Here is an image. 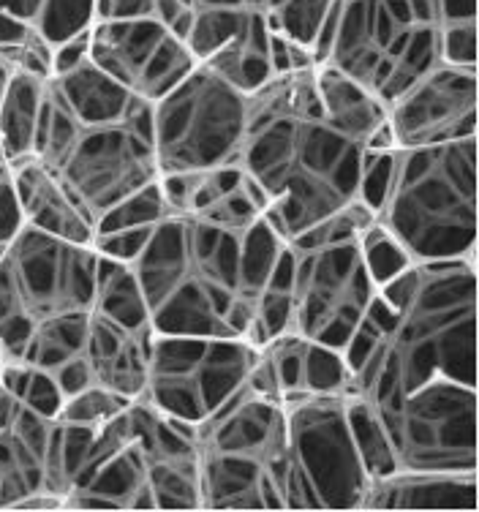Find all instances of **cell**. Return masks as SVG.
Here are the masks:
<instances>
[{
	"instance_id": "cell-19",
	"label": "cell",
	"mask_w": 479,
	"mask_h": 512,
	"mask_svg": "<svg viewBox=\"0 0 479 512\" xmlns=\"http://www.w3.org/2000/svg\"><path fill=\"white\" fill-rule=\"evenodd\" d=\"M52 423L20 406L9 428H0V510H14L22 499L44 488V455Z\"/></svg>"
},
{
	"instance_id": "cell-17",
	"label": "cell",
	"mask_w": 479,
	"mask_h": 512,
	"mask_svg": "<svg viewBox=\"0 0 479 512\" xmlns=\"http://www.w3.org/2000/svg\"><path fill=\"white\" fill-rule=\"evenodd\" d=\"M153 327L128 330L107 316L90 311L85 360L96 384H104L123 398L137 401L147 382Z\"/></svg>"
},
{
	"instance_id": "cell-39",
	"label": "cell",
	"mask_w": 479,
	"mask_h": 512,
	"mask_svg": "<svg viewBox=\"0 0 479 512\" xmlns=\"http://www.w3.org/2000/svg\"><path fill=\"white\" fill-rule=\"evenodd\" d=\"M49 374L55 376V382H58L63 398H69V395L85 390V387H90V384H96L85 355L71 357V360H66L63 365H58V368H52Z\"/></svg>"
},
{
	"instance_id": "cell-30",
	"label": "cell",
	"mask_w": 479,
	"mask_h": 512,
	"mask_svg": "<svg viewBox=\"0 0 479 512\" xmlns=\"http://www.w3.org/2000/svg\"><path fill=\"white\" fill-rule=\"evenodd\" d=\"M96 25V0H41L33 30L55 50Z\"/></svg>"
},
{
	"instance_id": "cell-6",
	"label": "cell",
	"mask_w": 479,
	"mask_h": 512,
	"mask_svg": "<svg viewBox=\"0 0 479 512\" xmlns=\"http://www.w3.org/2000/svg\"><path fill=\"white\" fill-rule=\"evenodd\" d=\"M33 158L69 188L98 224L112 207L158 180L150 104H139L128 118L115 123L88 126L60 104L47 82Z\"/></svg>"
},
{
	"instance_id": "cell-41",
	"label": "cell",
	"mask_w": 479,
	"mask_h": 512,
	"mask_svg": "<svg viewBox=\"0 0 479 512\" xmlns=\"http://www.w3.org/2000/svg\"><path fill=\"white\" fill-rule=\"evenodd\" d=\"M439 25H458V22H479L477 0H436Z\"/></svg>"
},
{
	"instance_id": "cell-8",
	"label": "cell",
	"mask_w": 479,
	"mask_h": 512,
	"mask_svg": "<svg viewBox=\"0 0 479 512\" xmlns=\"http://www.w3.org/2000/svg\"><path fill=\"white\" fill-rule=\"evenodd\" d=\"M98 251L25 227L0 254V357L20 360L33 330L55 316L93 311Z\"/></svg>"
},
{
	"instance_id": "cell-35",
	"label": "cell",
	"mask_w": 479,
	"mask_h": 512,
	"mask_svg": "<svg viewBox=\"0 0 479 512\" xmlns=\"http://www.w3.org/2000/svg\"><path fill=\"white\" fill-rule=\"evenodd\" d=\"M188 216L205 218V221H210V224L232 229V232H245V229L254 224L256 218L262 216V210L254 205V199L245 194L243 183H240L235 191H229V194H224V197H218L213 205H207L205 210H199V213H188Z\"/></svg>"
},
{
	"instance_id": "cell-15",
	"label": "cell",
	"mask_w": 479,
	"mask_h": 512,
	"mask_svg": "<svg viewBox=\"0 0 479 512\" xmlns=\"http://www.w3.org/2000/svg\"><path fill=\"white\" fill-rule=\"evenodd\" d=\"M9 167L17 199H20L22 218L28 227L63 237V240H74V243H93L96 237L93 218L82 210L74 194L39 158H20V161H11Z\"/></svg>"
},
{
	"instance_id": "cell-26",
	"label": "cell",
	"mask_w": 479,
	"mask_h": 512,
	"mask_svg": "<svg viewBox=\"0 0 479 512\" xmlns=\"http://www.w3.org/2000/svg\"><path fill=\"white\" fill-rule=\"evenodd\" d=\"M88 330H90V311H79V314L55 316L49 322H41L33 335H30L28 346L22 352L20 363H28L33 368H44L52 371L71 357L85 355L88 346Z\"/></svg>"
},
{
	"instance_id": "cell-4",
	"label": "cell",
	"mask_w": 479,
	"mask_h": 512,
	"mask_svg": "<svg viewBox=\"0 0 479 512\" xmlns=\"http://www.w3.org/2000/svg\"><path fill=\"white\" fill-rule=\"evenodd\" d=\"M477 137L431 148H395L373 224L411 265L477 262Z\"/></svg>"
},
{
	"instance_id": "cell-28",
	"label": "cell",
	"mask_w": 479,
	"mask_h": 512,
	"mask_svg": "<svg viewBox=\"0 0 479 512\" xmlns=\"http://www.w3.org/2000/svg\"><path fill=\"white\" fill-rule=\"evenodd\" d=\"M147 485L156 499V510H202L199 453L191 458L147 463Z\"/></svg>"
},
{
	"instance_id": "cell-34",
	"label": "cell",
	"mask_w": 479,
	"mask_h": 512,
	"mask_svg": "<svg viewBox=\"0 0 479 512\" xmlns=\"http://www.w3.org/2000/svg\"><path fill=\"white\" fill-rule=\"evenodd\" d=\"M349 393V368L343 352L324 344L308 346V371H305V395Z\"/></svg>"
},
{
	"instance_id": "cell-23",
	"label": "cell",
	"mask_w": 479,
	"mask_h": 512,
	"mask_svg": "<svg viewBox=\"0 0 479 512\" xmlns=\"http://www.w3.org/2000/svg\"><path fill=\"white\" fill-rule=\"evenodd\" d=\"M47 82L49 79L11 69L9 85L0 99V142L9 164L30 158L36 150V131L47 99Z\"/></svg>"
},
{
	"instance_id": "cell-12",
	"label": "cell",
	"mask_w": 479,
	"mask_h": 512,
	"mask_svg": "<svg viewBox=\"0 0 479 512\" xmlns=\"http://www.w3.org/2000/svg\"><path fill=\"white\" fill-rule=\"evenodd\" d=\"M259 346L232 335H169L153 330L142 401L199 425L240 390Z\"/></svg>"
},
{
	"instance_id": "cell-22",
	"label": "cell",
	"mask_w": 479,
	"mask_h": 512,
	"mask_svg": "<svg viewBox=\"0 0 479 512\" xmlns=\"http://www.w3.org/2000/svg\"><path fill=\"white\" fill-rule=\"evenodd\" d=\"M49 90L79 123H88V126L123 120L139 104H145L137 93H131L109 74H104L90 58L49 79Z\"/></svg>"
},
{
	"instance_id": "cell-44",
	"label": "cell",
	"mask_w": 479,
	"mask_h": 512,
	"mask_svg": "<svg viewBox=\"0 0 479 512\" xmlns=\"http://www.w3.org/2000/svg\"><path fill=\"white\" fill-rule=\"evenodd\" d=\"M9 79H11V66H9V60H6V55L0 52V99H3V93H6Z\"/></svg>"
},
{
	"instance_id": "cell-36",
	"label": "cell",
	"mask_w": 479,
	"mask_h": 512,
	"mask_svg": "<svg viewBox=\"0 0 479 512\" xmlns=\"http://www.w3.org/2000/svg\"><path fill=\"white\" fill-rule=\"evenodd\" d=\"M441 63L479 69V22L439 25Z\"/></svg>"
},
{
	"instance_id": "cell-42",
	"label": "cell",
	"mask_w": 479,
	"mask_h": 512,
	"mask_svg": "<svg viewBox=\"0 0 479 512\" xmlns=\"http://www.w3.org/2000/svg\"><path fill=\"white\" fill-rule=\"evenodd\" d=\"M30 30H33V25L17 20V17H11L6 11H0V52L22 44V41L30 36Z\"/></svg>"
},
{
	"instance_id": "cell-14",
	"label": "cell",
	"mask_w": 479,
	"mask_h": 512,
	"mask_svg": "<svg viewBox=\"0 0 479 512\" xmlns=\"http://www.w3.org/2000/svg\"><path fill=\"white\" fill-rule=\"evenodd\" d=\"M196 453L248 458L275 474L286 453V404L243 384L196 425Z\"/></svg>"
},
{
	"instance_id": "cell-31",
	"label": "cell",
	"mask_w": 479,
	"mask_h": 512,
	"mask_svg": "<svg viewBox=\"0 0 479 512\" xmlns=\"http://www.w3.org/2000/svg\"><path fill=\"white\" fill-rule=\"evenodd\" d=\"M346 409H349V425H352L354 444L362 458V466L368 472V483L376 477L395 472V461H392L390 444L384 439L382 425L376 423L371 406L365 404L357 395L346 393Z\"/></svg>"
},
{
	"instance_id": "cell-11",
	"label": "cell",
	"mask_w": 479,
	"mask_h": 512,
	"mask_svg": "<svg viewBox=\"0 0 479 512\" xmlns=\"http://www.w3.org/2000/svg\"><path fill=\"white\" fill-rule=\"evenodd\" d=\"M371 412L395 472H477V387L436 379Z\"/></svg>"
},
{
	"instance_id": "cell-45",
	"label": "cell",
	"mask_w": 479,
	"mask_h": 512,
	"mask_svg": "<svg viewBox=\"0 0 479 512\" xmlns=\"http://www.w3.org/2000/svg\"><path fill=\"white\" fill-rule=\"evenodd\" d=\"M0 164H9V161H6V150H3V142H0Z\"/></svg>"
},
{
	"instance_id": "cell-43",
	"label": "cell",
	"mask_w": 479,
	"mask_h": 512,
	"mask_svg": "<svg viewBox=\"0 0 479 512\" xmlns=\"http://www.w3.org/2000/svg\"><path fill=\"white\" fill-rule=\"evenodd\" d=\"M41 0H0V11H6L11 17H17V20L28 22L33 25L36 20V14H39Z\"/></svg>"
},
{
	"instance_id": "cell-40",
	"label": "cell",
	"mask_w": 479,
	"mask_h": 512,
	"mask_svg": "<svg viewBox=\"0 0 479 512\" xmlns=\"http://www.w3.org/2000/svg\"><path fill=\"white\" fill-rule=\"evenodd\" d=\"M90 58V30L88 33H82L77 39L66 41V44H60L52 50V77H58L63 71L74 69L79 63H85Z\"/></svg>"
},
{
	"instance_id": "cell-37",
	"label": "cell",
	"mask_w": 479,
	"mask_h": 512,
	"mask_svg": "<svg viewBox=\"0 0 479 512\" xmlns=\"http://www.w3.org/2000/svg\"><path fill=\"white\" fill-rule=\"evenodd\" d=\"M362 251H365V262L371 267V276L376 284L390 281L392 276L401 273L403 267L411 265L409 259L401 254V248L395 246L376 224L362 232Z\"/></svg>"
},
{
	"instance_id": "cell-13",
	"label": "cell",
	"mask_w": 479,
	"mask_h": 512,
	"mask_svg": "<svg viewBox=\"0 0 479 512\" xmlns=\"http://www.w3.org/2000/svg\"><path fill=\"white\" fill-rule=\"evenodd\" d=\"M384 109L395 148H431L477 137L479 69L436 63Z\"/></svg>"
},
{
	"instance_id": "cell-32",
	"label": "cell",
	"mask_w": 479,
	"mask_h": 512,
	"mask_svg": "<svg viewBox=\"0 0 479 512\" xmlns=\"http://www.w3.org/2000/svg\"><path fill=\"white\" fill-rule=\"evenodd\" d=\"M131 404V398H123L115 390H109L104 384H90L85 390L69 395L58 412V423H71V425H98L109 423L112 417H118L126 406Z\"/></svg>"
},
{
	"instance_id": "cell-3",
	"label": "cell",
	"mask_w": 479,
	"mask_h": 512,
	"mask_svg": "<svg viewBox=\"0 0 479 512\" xmlns=\"http://www.w3.org/2000/svg\"><path fill=\"white\" fill-rule=\"evenodd\" d=\"M243 235L188 213L158 218L131 262L156 333L232 335L226 311L240 297Z\"/></svg>"
},
{
	"instance_id": "cell-5",
	"label": "cell",
	"mask_w": 479,
	"mask_h": 512,
	"mask_svg": "<svg viewBox=\"0 0 479 512\" xmlns=\"http://www.w3.org/2000/svg\"><path fill=\"white\" fill-rule=\"evenodd\" d=\"M313 58L387 107L441 63L436 0H338L313 41Z\"/></svg>"
},
{
	"instance_id": "cell-24",
	"label": "cell",
	"mask_w": 479,
	"mask_h": 512,
	"mask_svg": "<svg viewBox=\"0 0 479 512\" xmlns=\"http://www.w3.org/2000/svg\"><path fill=\"white\" fill-rule=\"evenodd\" d=\"M338 0H194V9H240L262 14L273 33L313 52L324 17Z\"/></svg>"
},
{
	"instance_id": "cell-18",
	"label": "cell",
	"mask_w": 479,
	"mask_h": 512,
	"mask_svg": "<svg viewBox=\"0 0 479 512\" xmlns=\"http://www.w3.org/2000/svg\"><path fill=\"white\" fill-rule=\"evenodd\" d=\"M202 510H284V496L270 466L199 453Z\"/></svg>"
},
{
	"instance_id": "cell-1",
	"label": "cell",
	"mask_w": 479,
	"mask_h": 512,
	"mask_svg": "<svg viewBox=\"0 0 479 512\" xmlns=\"http://www.w3.org/2000/svg\"><path fill=\"white\" fill-rule=\"evenodd\" d=\"M343 360L368 406L436 379L477 387V262H417L379 284Z\"/></svg>"
},
{
	"instance_id": "cell-16",
	"label": "cell",
	"mask_w": 479,
	"mask_h": 512,
	"mask_svg": "<svg viewBox=\"0 0 479 512\" xmlns=\"http://www.w3.org/2000/svg\"><path fill=\"white\" fill-rule=\"evenodd\" d=\"M477 472H390L368 483L360 510H477Z\"/></svg>"
},
{
	"instance_id": "cell-20",
	"label": "cell",
	"mask_w": 479,
	"mask_h": 512,
	"mask_svg": "<svg viewBox=\"0 0 479 512\" xmlns=\"http://www.w3.org/2000/svg\"><path fill=\"white\" fill-rule=\"evenodd\" d=\"M167 33L169 28L156 20H98L90 28V60L134 93L147 60Z\"/></svg>"
},
{
	"instance_id": "cell-33",
	"label": "cell",
	"mask_w": 479,
	"mask_h": 512,
	"mask_svg": "<svg viewBox=\"0 0 479 512\" xmlns=\"http://www.w3.org/2000/svg\"><path fill=\"white\" fill-rule=\"evenodd\" d=\"M169 210L161 199V191H158V183L147 186L145 191H139L126 202H120L118 207H112L107 216L98 218L96 235H104V232H118V229L128 227H145V224H156L158 218L167 216Z\"/></svg>"
},
{
	"instance_id": "cell-25",
	"label": "cell",
	"mask_w": 479,
	"mask_h": 512,
	"mask_svg": "<svg viewBox=\"0 0 479 512\" xmlns=\"http://www.w3.org/2000/svg\"><path fill=\"white\" fill-rule=\"evenodd\" d=\"M93 311L107 316L112 322H118V325L128 327V330L150 327L145 297H142L139 281L128 262H118V259L98 254V281Z\"/></svg>"
},
{
	"instance_id": "cell-29",
	"label": "cell",
	"mask_w": 479,
	"mask_h": 512,
	"mask_svg": "<svg viewBox=\"0 0 479 512\" xmlns=\"http://www.w3.org/2000/svg\"><path fill=\"white\" fill-rule=\"evenodd\" d=\"M196 66L199 63H196V58L186 47V41L177 39L175 33L169 30L164 41L153 52V58L147 60V66L142 71V77H139L134 93L142 101H147V104H153L161 96H167L169 90L177 88Z\"/></svg>"
},
{
	"instance_id": "cell-9",
	"label": "cell",
	"mask_w": 479,
	"mask_h": 512,
	"mask_svg": "<svg viewBox=\"0 0 479 512\" xmlns=\"http://www.w3.org/2000/svg\"><path fill=\"white\" fill-rule=\"evenodd\" d=\"M286 404V453L275 466L284 510H360L368 472L354 444L346 393Z\"/></svg>"
},
{
	"instance_id": "cell-7",
	"label": "cell",
	"mask_w": 479,
	"mask_h": 512,
	"mask_svg": "<svg viewBox=\"0 0 479 512\" xmlns=\"http://www.w3.org/2000/svg\"><path fill=\"white\" fill-rule=\"evenodd\" d=\"M371 224V210L354 202L289 240V333L343 352L379 292L362 251Z\"/></svg>"
},
{
	"instance_id": "cell-21",
	"label": "cell",
	"mask_w": 479,
	"mask_h": 512,
	"mask_svg": "<svg viewBox=\"0 0 479 512\" xmlns=\"http://www.w3.org/2000/svg\"><path fill=\"white\" fill-rule=\"evenodd\" d=\"M316 88H319L324 115L333 120L335 126L352 134L354 139H360L368 150L395 148L390 126H387V109L382 101L373 99L368 90L324 63L316 66Z\"/></svg>"
},
{
	"instance_id": "cell-2",
	"label": "cell",
	"mask_w": 479,
	"mask_h": 512,
	"mask_svg": "<svg viewBox=\"0 0 479 512\" xmlns=\"http://www.w3.org/2000/svg\"><path fill=\"white\" fill-rule=\"evenodd\" d=\"M368 148L324 115L316 66L270 77L248 93L237 167L262 186V216L286 243L360 202Z\"/></svg>"
},
{
	"instance_id": "cell-10",
	"label": "cell",
	"mask_w": 479,
	"mask_h": 512,
	"mask_svg": "<svg viewBox=\"0 0 479 512\" xmlns=\"http://www.w3.org/2000/svg\"><path fill=\"white\" fill-rule=\"evenodd\" d=\"M245 112L248 93L199 63L177 88L150 104L158 175L237 164Z\"/></svg>"
},
{
	"instance_id": "cell-27",
	"label": "cell",
	"mask_w": 479,
	"mask_h": 512,
	"mask_svg": "<svg viewBox=\"0 0 479 512\" xmlns=\"http://www.w3.org/2000/svg\"><path fill=\"white\" fill-rule=\"evenodd\" d=\"M262 14L240 9H194L191 28H188L186 47L196 58V63L207 60L224 44L237 36H248L251 30L264 25Z\"/></svg>"
},
{
	"instance_id": "cell-38",
	"label": "cell",
	"mask_w": 479,
	"mask_h": 512,
	"mask_svg": "<svg viewBox=\"0 0 479 512\" xmlns=\"http://www.w3.org/2000/svg\"><path fill=\"white\" fill-rule=\"evenodd\" d=\"M22 227H25V218H22L17 188L11 178V167L0 164V248L9 246Z\"/></svg>"
}]
</instances>
